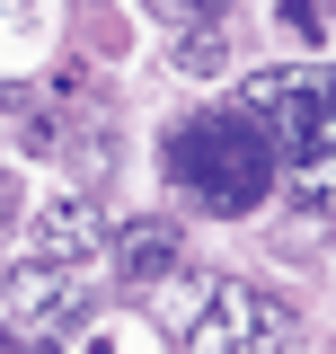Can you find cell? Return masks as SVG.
I'll use <instances>...</instances> for the list:
<instances>
[{
    "instance_id": "6da1fadb",
    "label": "cell",
    "mask_w": 336,
    "mask_h": 354,
    "mask_svg": "<svg viewBox=\"0 0 336 354\" xmlns=\"http://www.w3.org/2000/svg\"><path fill=\"white\" fill-rule=\"evenodd\" d=\"M168 169L186 177L212 213H248L256 195L274 186V142H265L239 106H221V115H195V124L168 142Z\"/></svg>"
},
{
    "instance_id": "7a4b0ae2",
    "label": "cell",
    "mask_w": 336,
    "mask_h": 354,
    "mask_svg": "<svg viewBox=\"0 0 336 354\" xmlns=\"http://www.w3.org/2000/svg\"><path fill=\"white\" fill-rule=\"evenodd\" d=\"M283 328H292V310L274 301V292H256V283H239V274L204 283L195 310L177 319L186 354H265V346H283Z\"/></svg>"
},
{
    "instance_id": "3957f363",
    "label": "cell",
    "mask_w": 336,
    "mask_h": 354,
    "mask_svg": "<svg viewBox=\"0 0 336 354\" xmlns=\"http://www.w3.org/2000/svg\"><path fill=\"white\" fill-rule=\"evenodd\" d=\"M328 88H336L328 71H292V62H274V71H248V80H239V115H248V124L274 142V160H283L301 133L319 124Z\"/></svg>"
},
{
    "instance_id": "277c9868",
    "label": "cell",
    "mask_w": 336,
    "mask_h": 354,
    "mask_svg": "<svg viewBox=\"0 0 336 354\" xmlns=\"http://www.w3.org/2000/svg\"><path fill=\"white\" fill-rule=\"evenodd\" d=\"M0 310H9V319H27V328H44V337H71V328L88 319L80 266H53V257L0 266Z\"/></svg>"
},
{
    "instance_id": "5b68a950",
    "label": "cell",
    "mask_w": 336,
    "mask_h": 354,
    "mask_svg": "<svg viewBox=\"0 0 336 354\" xmlns=\"http://www.w3.org/2000/svg\"><path fill=\"white\" fill-rule=\"evenodd\" d=\"M36 257H53V266H88V257H106V213H97V195H88V186L53 195V204L36 213Z\"/></svg>"
},
{
    "instance_id": "8992f818",
    "label": "cell",
    "mask_w": 336,
    "mask_h": 354,
    "mask_svg": "<svg viewBox=\"0 0 336 354\" xmlns=\"http://www.w3.org/2000/svg\"><path fill=\"white\" fill-rule=\"evenodd\" d=\"M177 248H186V239H177V221H133L124 239H115V274H124L133 292H151V283H168V274H177Z\"/></svg>"
},
{
    "instance_id": "52a82bcc",
    "label": "cell",
    "mask_w": 336,
    "mask_h": 354,
    "mask_svg": "<svg viewBox=\"0 0 336 354\" xmlns=\"http://www.w3.org/2000/svg\"><path fill=\"white\" fill-rule=\"evenodd\" d=\"M53 151H62V169H71V186H97V177L115 169V133H106V115H88V124H71L62 142H53Z\"/></svg>"
},
{
    "instance_id": "ba28073f",
    "label": "cell",
    "mask_w": 336,
    "mask_h": 354,
    "mask_svg": "<svg viewBox=\"0 0 336 354\" xmlns=\"http://www.w3.org/2000/svg\"><path fill=\"white\" fill-rule=\"evenodd\" d=\"M168 62H177L186 80H221V62H230V36H221V18H212V27H177Z\"/></svg>"
},
{
    "instance_id": "9c48e42d",
    "label": "cell",
    "mask_w": 336,
    "mask_h": 354,
    "mask_svg": "<svg viewBox=\"0 0 336 354\" xmlns=\"http://www.w3.org/2000/svg\"><path fill=\"white\" fill-rule=\"evenodd\" d=\"M212 18H230V0H151V27H212Z\"/></svg>"
},
{
    "instance_id": "30bf717a",
    "label": "cell",
    "mask_w": 336,
    "mask_h": 354,
    "mask_svg": "<svg viewBox=\"0 0 336 354\" xmlns=\"http://www.w3.org/2000/svg\"><path fill=\"white\" fill-rule=\"evenodd\" d=\"M274 18H283V36H292V44H319V9H310V0H283Z\"/></svg>"
},
{
    "instance_id": "8fae6325",
    "label": "cell",
    "mask_w": 336,
    "mask_h": 354,
    "mask_svg": "<svg viewBox=\"0 0 336 354\" xmlns=\"http://www.w3.org/2000/svg\"><path fill=\"white\" fill-rule=\"evenodd\" d=\"M18 354H62V346H53V337H44V346H18Z\"/></svg>"
}]
</instances>
